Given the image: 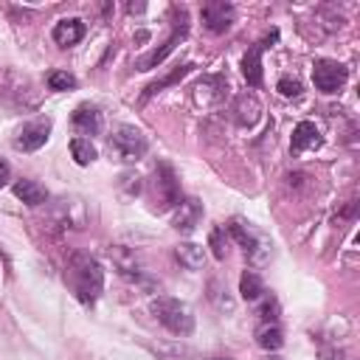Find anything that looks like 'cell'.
I'll list each match as a JSON object with an SVG mask.
<instances>
[{"mask_svg":"<svg viewBox=\"0 0 360 360\" xmlns=\"http://www.w3.org/2000/svg\"><path fill=\"white\" fill-rule=\"evenodd\" d=\"M146 135L138 129V127H129V124H121L112 135H110V149L124 160V163H135L143 158L146 152Z\"/></svg>","mask_w":360,"mask_h":360,"instance_id":"cell-3","label":"cell"},{"mask_svg":"<svg viewBox=\"0 0 360 360\" xmlns=\"http://www.w3.org/2000/svg\"><path fill=\"white\" fill-rule=\"evenodd\" d=\"M200 17H202V25H205L211 34H222V31H228V28L233 25L236 8H233L231 3H225V0H211V3L202 6Z\"/></svg>","mask_w":360,"mask_h":360,"instance_id":"cell-8","label":"cell"},{"mask_svg":"<svg viewBox=\"0 0 360 360\" xmlns=\"http://www.w3.org/2000/svg\"><path fill=\"white\" fill-rule=\"evenodd\" d=\"M228 233H231V236L245 248V253H248L250 259H256V262L264 259L267 250H270V242H267L259 231H253L250 225H245L242 219H233V222L228 225Z\"/></svg>","mask_w":360,"mask_h":360,"instance_id":"cell-6","label":"cell"},{"mask_svg":"<svg viewBox=\"0 0 360 360\" xmlns=\"http://www.w3.org/2000/svg\"><path fill=\"white\" fill-rule=\"evenodd\" d=\"M273 360H281V357H273Z\"/></svg>","mask_w":360,"mask_h":360,"instance_id":"cell-28","label":"cell"},{"mask_svg":"<svg viewBox=\"0 0 360 360\" xmlns=\"http://www.w3.org/2000/svg\"><path fill=\"white\" fill-rule=\"evenodd\" d=\"M256 343L262 346V349H278L281 343H284V335H281V329H278V323H262L259 329H256Z\"/></svg>","mask_w":360,"mask_h":360,"instance_id":"cell-19","label":"cell"},{"mask_svg":"<svg viewBox=\"0 0 360 360\" xmlns=\"http://www.w3.org/2000/svg\"><path fill=\"white\" fill-rule=\"evenodd\" d=\"M51 37H53V42H56V45H62V48H70V45L82 42V37H84V22H82V20H76V17L59 20V22L53 25Z\"/></svg>","mask_w":360,"mask_h":360,"instance_id":"cell-11","label":"cell"},{"mask_svg":"<svg viewBox=\"0 0 360 360\" xmlns=\"http://www.w3.org/2000/svg\"><path fill=\"white\" fill-rule=\"evenodd\" d=\"M239 292H242L245 301H256V298H262V292H264L262 278H259L253 270H245L242 278H239Z\"/></svg>","mask_w":360,"mask_h":360,"instance_id":"cell-21","label":"cell"},{"mask_svg":"<svg viewBox=\"0 0 360 360\" xmlns=\"http://www.w3.org/2000/svg\"><path fill=\"white\" fill-rule=\"evenodd\" d=\"M186 28H188V25H186V14H183V17H180V25L174 22V31H172V37L163 42V48H160V51H152V53H149V56H143V59H138V70H149V68L160 65V62L174 51V45L186 37Z\"/></svg>","mask_w":360,"mask_h":360,"instance_id":"cell-9","label":"cell"},{"mask_svg":"<svg viewBox=\"0 0 360 360\" xmlns=\"http://www.w3.org/2000/svg\"><path fill=\"white\" fill-rule=\"evenodd\" d=\"M14 197L22 200L25 205H42L48 200V191L37 180H17L14 183Z\"/></svg>","mask_w":360,"mask_h":360,"instance_id":"cell-18","label":"cell"},{"mask_svg":"<svg viewBox=\"0 0 360 360\" xmlns=\"http://www.w3.org/2000/svg\"><path fill=\"white\" fill-rule=\"evenodd\" d=\"M191 68H194V65L188 62V65H183V68H177L174 73H169L166 79H160V82H155V84H149V87H146V96H155V93H160V90H163L166 84H174V82H180V79H183L186 73H191Z\"/></svg>","mask_w":360,"mask_h":360,"instance_id":"cell-23","label":"cell"},{"mask_svg":"<svg viewBox=\"0 0 360 360\" xmlns=\"http://www.w3.org/2000/svg\"><path fill=\"white\" fill-rule=\"evenodd\" d=\"M262 48L264 45H253L242 56V73H245V79H248L250 87H259L262 84Z\"/></svg>","mask_w":360,"mask_h":360,"instance_id":"cell-17","label":"cell"},{"mask_svg":"<svg viewBox=\"0 0 360 360\" xmlns=\"http://www.w3.org/2000/svg\"><path fill=\"white\" fill-rule=\"evenodd\" d=\"M70 284L82 304H96L104 290V270L93 256H73L70 262Z\"/></svg>","mask_w":360,"mask_h":360,"instance_id":"cell-1","label":"cell"},{"mask_svg":"<svg viewBox=\"0 0 360 360\" xmlns=\"http://www.w3.org/2000/svg\"><path fill=\"white\" fill-rule=\"evenodd\" d=\"M158 194L163 200V205H177L180 202V186H177V177L172 172L169 163H160L158 166Z\"/></svg>","mask_w":360,"mask_h":360,"instance_id":"cell-14","label":"cell"},{"mask_svg":"<svg viewBox=\"0 0 360 360\" xmlns=\"http://www.w3.org/2000/svg\"><path fill=\"white\" fill-rule=\"evenodd\" d=\"M0 93L11 101V104H17V107H34L37 104V87H34V82H31V76H25V73H17V70H3V76H0Z\"/></svg>","mask_w":360,"mask_h":360,"instance_id":"cell-4","label":"cell"},{"mask_svg":"<svg viewBox=\"0 0 360 360\" xmlns=\"http://www.w3.org/2000/svg\"><path fill=\"white\" fill-rule=\"evenodd\" d=\"M70 155L79 166H90L96 160V146L90 143V138H73L70 141Z\"/></svg>","mask_w":360,"mask_h":360,"instance_id":"cell-20","label":"cell"},{"mask_svg":"<svg viewBox=\"0 0 360 360\" xmlns=\"http://www.w3.org/2000/svg\"><path fill=\"white\" fill-rule=\"evenodd\" d=\"M349 79L346 65H340L338 59H315L312 65V82L321 93H338Z\"/></svg>","mask_w":360,"mask_h":360,"instance_id":"cell-5","label":"cell"},{"mask_svg":"<svg viewBox=\"0 0 360 360\" xmlns=\"http://www.w3.org/2000/svg\"><path fill=\"white\" fill-rule=\"evenodd\" d=\"M208 360H228V357H208Z\"/></svg>","mask_w":360,"mask_h":360,"instance_id":"cell-27","label":"cell"},{"mask_svg":"<svg viewBox=\"0 0 360 360\" xmlns=\"http://www.w3.org/2000/svg\"><path fill=\"white\" fill-rule=\"evenodd\" d=\"M202 219V205L197 202V200H180L177 205H174V217H172V225L177 228V231H194L197 228V222Z\"/></svg>","mask_w":360,"mask_h":360,"instance_id":"cell-10","label":"cell"},{"mask_svg":"<svg viewBox=\"0 0 360 360\" xmlns=\"http://www.w3.org/2000/svg\"><path fill=\"white\" fill-rule=\"evenodd\" d=\"M48 138H51V118H34L20 127V132L14 135V146L22 152H37L39 146H45Z\"/></svg>","mask_w":360,"mask_h":360,"instance_id":"cell-7","label":"cell"},{"mask_svg":"<svg viewBox=\"0 0 360 360\" xmlns=\"http://www.w3.org/2000/svg\"><path fill=\"white\" fill-rule=\"evenodd\" d=\"M174 256L186 270H200L205 264V250L202 245H194V242H180L174 248Z\"/></svg>","mask_w":360,"mask_h":360,"instance_id":"cell-16","label":"cell"},{"mask_svg":"<svg viewBox=\"0 0 360 360\" xmlns=\"http://www.w3.org/2000/svg\"><path fill=\"white\" fill-rule=\"evenodd\" d=\"M8 180V163L6 160H0V186Z\"/></svg>","mask_w":360,"mask_h":360,"instance_id":"cell-26","label":"cell"},{"mask_svg":"<svg viewBox=\"0 0 360 360\" xmlns=\"http://www.w3.org/2000/svg\"><path fill=\"white\" fill-rule=\"evenodd\" d=\"M79 82H76V76L73 73H68V70H51L48 73V87L51 90H56V93H65V90H73Z\"/></svg>","mask_w":360,"mask_h":360,"instance_id":"cell-22","label":"cell"},{"mask_svg":"<svg viewBox=\"0 0 360 360\" xmlns=\"http://www.w3.org/2000/svg\"><path fill=\"white\" fill-rule=\"evenodd\" d=\"M321 146V132L312 121H301L295 129H292V149L295 152H307V149H315Z\"/></svg>","mask_w":360,"mask_h":360,"instance_id":"cell-15","label":"cell"},{"mask_svg":"<svg viewBox=\"0 0 360 360\" xmlns=\"http://www.w3.org/2000/svg\"><path fill=\"white\" fill-rule=\"evenodd\" d=\"M276 312H278V304L270 298V301H264V307H262V323H276Z\"/></svg>","mask_w":360,"mask_h":360,"instance_id":"cell-25","label":"cell"},{"mask_svg":"<svg viewBox=\"0 0 360 360\" xmlns=\"http://www.w3.org/2000/svg\"><path fill=\"white\" fill-rule=\"evenodd\" d=\"M278 93L287 96V98H295V96H301V82L284 76V79H278Z\"/></svg>","mask_w":360,"mask_h":360,"instance_id":"cell-24","label":"cell"},{"mask_svg":"<svg viewBox=\"0 0 360 360\" xmlns=\"http://www.w3.org/2000/svg\"><path fill=\"white\" fill-rule=\"evenodd\" d=\"M231 112H233L236 124H242V127H253V124L259 121L262 107H259V98H256L253 93H242V96H236V98H233Z\"/></svg>","mask_w":360,"mask_h":360,"instance_id":"cell-12","label":"cell"},{"mask_svg":"<svg viewBox=\"0 0 360 360\" xmlns=\"http://www.w3.org/2000/svg\"><path fill=\"white\" fill-rule=\"evenodd\" d=\"M70 121H73V129L79 135H98L101 132V112H98V107L82 104V107H76Z\"/></svg>","mask_w":360,"mask_h":360,"instance_id":"cell-13","label":"cell"},{"mask_svg":"<svg viewBox=\"0 0 360 360\" xmlns=\"http://www.w3.org/2000/svg\"><path fill=\"white\" fill-rule=\"evenodd\" d=\"M155 318L172 332V335H191L194 332V312L186 301L172 298V295H158L152 301Z\"/></svg>","mask_w":360,"mask_h":360,"instance_id":"cell-2","label":"cell"}]
</instances>
